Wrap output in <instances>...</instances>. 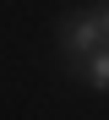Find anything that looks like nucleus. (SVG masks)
Segmentation results:
<instances>
[{
	"mask_svg": "<svg viewBox=\"0 0 109 120\" xmlns=\"http://www.w3.org/2000/svg\"><path fill=\"white\" fill-rule=\"evenodd\" d=\"M93 16H98V33H104V44H109V0H104V6H93Z\"/></svg>",
	"mask_w": 109,
	"mask_h": 120,
	"instance_id": "obj_3",
	"label": "nucleus"
},
{
	"mask_svg": "<svg viewBox=\"0 0 109 120\" xmlns=\"http://www.w3.org/2000/svg\"><path fill=\"white\" fill-rule=\"evenodd\" d=\"M98 44H104V33H98V16H93V11H76V16L60 22V55L71 60V66H82Z\"/></svg>",
	"mask_w": 109,
	"mask_h": 120,
	"instance_id": "obj_1",
	"label": "nucleus"
},
{
	"mask_svg": "<svg viewBox=\"0 0 109 120\" xmlns=\"http://www.w3.org/2000/svg\"><path fill=\"white\" fill-rule=\"evenodd\" d=\"M82 76H87V82H93L98 93H109V44H98L93 55L82 60Z\"/></svg>",
	"mask_w": 109,
	"mask_h": 120,
	"instance_id": "obj_2",
	"label": "nucleus"
}]
</instances>
